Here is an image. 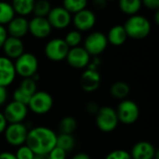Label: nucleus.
Wrapping results in <instances>:
<instances>
[{"mask_svg": "<svg viewBox=\"0 0 159 159\" xmlns=\"http://www.w3.org/2000/svg\"><path fill=\"white\" fill-rule=\"evenodd\" d=\"M0 159H17L14 153L9 151H3L0 153Z\"/></svg>", "mask_w": 159, "mask_h": 159, "instance_id": "40", "label": "nucleus"}, {"mask_svg": "<svg viewBox=\"0 0 159 159\" xmlns=\"http://www.w3.org/2000/svg\"><path fill=\"white\" fill-rule=\"evenodd\" d=\"M157 153L155 145L147 141H141L136 143L129 154L132 159H154Z\"/></svg>", "mask_w": 159, "mask_h": 159, "instance_id": "18", "label": "nucleus"}, {"mask_svg": "<svg viewBox=\"0 0 159 159\" xmlns=\"http://www.w3.org/2000/svg\"><path fill=\"white\" fill-rule=\"evenodd\" d=\"M108 2L106 0H93V5L98 9H103Z\"/></svg>", "mask_w": 159, "mask_h": 159, "instance_id": "39", "label": "nucleus"}, {"mask_svg": "<svg viewBox=\"0 0 159 159\" xmlns=\"http://www.w3.org/2000/svg\"><path fill=\"white\" fill-rule=\"evenodd\" d=\"M57 133L50 128L37 126L29 129L25 144L35 156L48 155L56 146Z\"/></svg>", "mask_w": 159, "mask_h": 159, "instance_id": "1", "label": "nucleus"}, {"mask_svg": "<svg viewBox=\"0 0 159 159\" xmlns=\"http://www.w3.org/2000/svg\"><path fill=\"white\" fill-rule=\"evenodd\" d=\"M46 18L50 26L57 30L65 29L72 23V14L69 13L63 7H51Z\"/></svg>", "mask_w": 159, "mask_h": 159, "instance_id": "12", "label": "nucleus"}, {"mask_svg": "<svg viewBox=\"0 0 159 159\" xmlns=\"http://www.w3.org/2000/svg\"><path fill=\"white\" fill-rule=\"evenodd\" d=\"M2 49L4 51V54L7 58L10 60H16L19 58L22 53H24V44L21 39L7 36Z\"/></svg>", "mask_w": 159, "mask_h": 159, "instance_id": "20", "label": "nucleus"}, {"mask_svg": "<svg viewBox=\"0 0 159 159\" xmlns=\"http://www.w3.org/2000/svg\"><path fill=\"white\" fill-rule=\"evenodd\" d=\"M2 113L7 124L23 123V121L28 116L29 109L26 104L12 100L11 102H7V104L4 106V110Z\"/></svg>", "mask_w": 159, "mask_h": 159, "instance_id": "9", "label": "nucleus"}, {"mask_svg": "<svg viewBox=\"0 0 159 159\" xmlns=\"http://www.w3.org/2000/svg\"><path fill=\"white\" fill-rule=\"evenodd\" d=\"M56 146L61 148L66 153H69L73 151L75 146V139L73 134H57Z\"/></svg>", "mask_w": 159, "mask_h": 159, "instance_id": "25", "label": "nucleus"}, {"mask_svg": "<svg viewBox=\"0 0 159 159\" xmlns=\"http://www.w3.org/2000/svg\"><path fill=\"white\" fill-rule=\"evenodd\" d=\"M88 0H62V7L71 14L87 8Z\"/></svg>", "mask_w": 159, "mask_h": 159, "instance_id": "28", "label": "nucleus"}, {"mask_svg": "<svg viewBox=\"0 0 159 159\" xmlns=\"http://www.w3.org/2000/svg\"><path fill=\"white\" fill-rule=\"evenodd\" d=\"M35 0H12L11 6L15 14L21 17H27L33 13Z\"/></svg>", "mask_w": 159, "mask_h": 159, "instance_id": "23", "label": "nucleus"}, {"mask_svg": "<svg viewBox=\"0 0 159 159\" xmlns=\"http://www.w3.org/2000/svg\"><path fill=\"white\" fill-rule=\"evenodd\" d=\"M119 9L128 16L138 14L142 8V0H117Z\"/></svg>", "mask_w": 159, "mask_h": 159, "instance_id": "24", "label": "nucleus"}, {"mask_svg": "<svg viewBox=\"0 0 159 159\" xmlns=\"http://www.w3.org/2000/svg\"><path fill=\"white\" fill-rule=\"evenodd\" d=\"M63 40L65 41L67 46L71 48L80 46V44L83 40V37H82L81 32L75 29V30H71L70 32H68L66 34L65 37L63 38Z\"/></svg>", "mask_w": 159, "mask_h": 159, "instance_id": "30", "label": "nucleus"}, {"mask_svg": "<svg viewBox=\"0 0 159 159\" xmlns=\"http://www.w3.org/2000/svg\"><path fill=\"white\" fill-rule=\"evenodd\" d=\"M7 29L5 26L0 25V49L2 48L7 37Z\"/></svg>", "mask_w": 159, "mask_h": 159, "instance_id": "37", "label": "nucleus"}, {"mask_svg": "<svg viewBox=\"0 0 159 159\" xmlns=\"http://www.w3.org/2000/svg\"><path fill=\"white\" fill-rule=\"evenodd\" d=\"M96 20L97 18L95 13L89 8L82 9L74 14V17H72V22L75 30L81 33L90 31L95 26Z\"/></svg>", "mask_w": 159, "mask_h": 159, "instance_id": "14", "label": "nucleus"}, {"mask_svg": "<svg viewBox=\"0 0 159 159\" xmlns=\"http://www.w3.org/2000/svg\"><path fill=\"white\" fill-rule=\"evenodd\" d=\"M15 15V11L10 3L0 1V25H7Z\"/></svg>", "mask_w": 159, "mask_h": 159, "instance_id": "27", "label": "nucleus"}, {"mask_svg": "<svg viewBox=\"0 0 159 159\" xmlns=\"http://www.w3.org/2000/svg\"><path fill=\"white\" fill-rule=\"evenodd\" d=\"M52 31L47 18L34 16L28 22V32L37 39L47 38Z\"/></svg>", "mask_w": 159, "mask_h": 159, "instance_id": "15", "label": "nucleus"}, {"mask_svg": "<svg viewBox=\"0 0 159 159\" xmlns=\"http://www.w3.org/2000/svg\"><path fill=\"white\" fill-rule=\"evenodd\" d=\"M116 111L119 123L124 125L135 124L141 115L140 107L137 102L128 98L120 101L117 107L116 108Z\"/></svg>", "mask_w": 159, "mask_h": 159, "instance_id": "6", "label": "nucleus"}, {"mask_svg": "<svg viewBox=\"0 0 159 159\" xmlns=\"http://www.w3.org/2000/svg\"><path fill=\"white\" fill-rule=\"evenodd\" d=\"M16 76L14 61L6 56H0V86L9 87L15 81Z\"/></svg>", "mask_w": 159, "mask_h": 159, "instance_id": "17", "label": "nucleus"}, {"mask_svg": "<svg viewBox=\"0 0 159 159\" xmlns=\"http://www.w3.org/2000/svg\"><path fill=\"white\" fill-rule=\"evenodd\" d=\"M91 56L81 46L71 48L67 53L65 61L67 63L75 69H86L90 63Z\"/></svg>", "mask_w": 159, "mask_h": 159, "instance_id": "13", "label": "nucleus"}, {"mask_svg": "<svg viewBox=\"0 0 159 159\" xmlns=\"http://www.w3.org/2000/svg\"><path fill=\"white\" fill-rule=\"evenodd\" d=\"M142 6L147 9L157 11L159 9V0H142Z\"/></svg>", "mask_w": 159, "mask_h": 159, "instance_id": "34", "label": "nucleus"}, {"mask_svg": "<svg viewBox=\"0 0 159 159\" xmlns=\"http://www.w3.org/2000/svg\"><path fill=\"white\" fill-rule=\"evenodd\" d=\"M95 123L102 132L110 133L115 131L119 124L116 109L108 105L100 107L95 115Z\"/></svg>", "mask_w": 159, "mask_h": 159, "instance_id": "3", "label": "nucleus"}, {"mask_svg": "<svg viewBox=\"0 0 159 159\" xmlns=\"http://www.w3.org/2000/svg\"><path fill=\"white\" fill-rule=\"evenodd\" d=\"M155 22H156V24H158L159 22V10H157V11H155Z\"/></svg>", "mask_w": 159, "mask_h": 159, "instance_id": "42", "label": "nucleus"}, {"mask_svg": "<svg viewBox=\"0 0 159 159\" xmlns=\"http://www.w3.org/2000/svg\"><path fill=\"white\" fill-rule=\"evenodd\" d=\"M29 129L24 123L7 124L3 134L5 141L12 147H19L26 143Z\"/></svg>", "mask_w": 159, "mask_h": 159, "instance_id": "7", "label": "nucleus"}, {"mask_svg": "<svg viewBox=\"0 0 159 159\" xmlns=\"http://www.w3.org/2000/svg\"><path fill=\"white\" fill-rule=\"evenodd\" d=\"M107 2H109V1H116V0H106Z\"/></svg>", "mask_w": 159, "mask_h": 159, "instance_id": "44", "label": "nucleus"}, {"mask_svg": "<svg viewBox=\"0 0 159 159\" xmlns=\"http://www.w3.org/2000/svg\"><path fill=\"white\" fill-rule=\"evenodd\" d=\"M104 159H132L129 151L124 149H116L111 151Z\"/></svg>", "mask_w": 159, "mask_h": 159, "instance_id": "32", "label": "nucleus"}, {"mask_svg": "<svg viewBox=\"0 0 159 159\" xmlns=\"http://www.w3.org/2000/svg\"><path fill=\"white\" fill-rule=\"evenodd\" d=\"M38 60L33 53L24 52L14 61V67L17 75L21 78L32 77L38 71Z\"/></svg>", "mask_w": 159, "mask_h": 159, "instance_id": "5", "label": "nucleus"}, {"mask_svg": "<svg viewBox=\"0 0 159 159\" xmlns=\"http://www.w3.org/2000/svg\"><path fill=\"white\" fill-rule=\"evenodd\" d=\"M101 75L98 70L91 68H86L80 76V86L81 89L88 93H92L96 91L101 86Z\"/></svg>", "mask_w": 159, "mask_h": 159, "instance_id": "16", "label": "nucleus"}, {"mask_svg": "<svg viewBox=\"0 0 159 159\" xmlns=\"http://www.w3.org/2000/svg\"><path fill=\"white\" fill-rule=\"evenodd\" d=\"M123 26L126 30L128 37L135 40L146 38L152 30L150 20L146 17L140 14L129 16Z\"/></svg>", "mask_w": 159, "mask_h": 159, "instance_id": "2", "label": "nucleus"}, {"mask_svg": "<svg viewBox=\"0 0 159 159\" xmlns=\"http://www.w3.org/2000/svg\"><path fill=\"white\" fill-rule=\"evenodd\" d=\"M106 38L108 44L114 47H120L125 44V42L128 39V35L124 26L121 24H116L110 28L106 35Z\"/></svg>", "mask_w": 159, "mask_h": 159, "instance_id": "21", "label": "nucleus"}, {"mask_svg": "<svg viewBox=\"0 0 159 159\" xmlns=\"http://www.w3.org/2000/svg\"><path fill=\"white\" fill-rule=\"evenodd\" d=\"M8 100V92L7 88L0 86V107L5 106Z\"/></svg>", "mask_w": 159, "mask_h": 159, "instance_id": "35", "label": "nucleus"}, {"mask_svg": "<svg viewBox=\"0 0 159 159\" xmlns=\"http://www.w3.org/2000/svg\"><path fill=\"white\" fill-rule=\"evenodd\" d=\"M69 49L70 48L62 38H52L46 44L44 53L49 61L58 62L65 60Z\"/></svg>", "mask_w": 159, "mask_h": 159, "instance_id": "10", "label": "nucleus"}, {"mask_svg": "<svg viewBox=\"0 0 159 159\" xmlns=\"http://www.w3.org/2000/svg\"><path fill=\"white\" fill-rule=\"evenodd\" d=\"M71 159H91V157H90L87 153L81 152V153H76V154H75V155L72 157V158Z\"/></svg>", "mask_w": 159, "mask_h": 159, "instance_id": "41", "label": "nucleus"}, {"mask_svg": "<svg viewBox=\"0 0 159 159\" xmlns=\"http://www.w3.org/2000/svg\"><path fill=\"white\" fill-rule=\"evenodd\" d=\"M37 91V82L33 77L22 78L20 86L13 91L12 99L18 102L26 104L29 102L31 97Z\"/></svg>", "mask_w": 159, "mask_h": 159, "instance_id": "11", "label": "nucleus"}, {"mask_svg": "<svg viewBox=\"0 0 159 159\" xmlns=\"http://www.w3.org/2000/svg\"><path fill=\"white\" fill-rule=\"evenodd\" d=\"M34 159H49L48 155H41V156H35Z\"/></svg>", "mask_w": 159, "mask_h": 159, "instance_id": "43", "label": "nucleus"}, {"mask_svg": "<svg viewBox=\"0 0 159 159\" xmlns=\"http://www.w3.org/2000/svg\"><path fill=\"white\" fill-rule=\"evenodd\" d=\"M53 104L54 100L50 93L45 90H37L31 97L27 107L30 112L36 116H44L51 111Z\"/></svg>", "mask_w": 159, "mask_h": 159, "instance_id": "4", "label": "nucleus"}, {"mask_svg": "<svg viewBox=\"0 0 159 159\" xmlns=\"http://www.w3.org/2000/svg\"><path fill=\"white\" fill-rule=\"evenodd\" d=\"M14 155L17 159H34L35 157L34 153L26 144L17 147Z\"/></svg>", "mask_w": 159, "mask_h": 159, "instance_id": "31", "label": "nucleus"}, {"mask_svg": "<svg viewBox=\"0 0 159 159\" xmlns=\"http://www.w3.org/2000/svg\"><path fill=\"white\" fill-rule=\"evenodd\" d=\"M130 93V87L125 81H116L110 87V94L113 98L122 101L128 98Z\"/></svg>", "mask_w": 159, "mask_h": 159, "instance_id": "22", "label": "nucleus"}, {"mask_svg": "<svg viewBox=\"0 0 159 159\" xmlns=\"http://www.w3.org/2000/svg\"><path fill=\"white\" fill-rule=\"evenodd\" d=\"M77 128V121L73 116H64L59 122V131L62 134H73Z\"/></svg>", "mask_w": 159, "mask_h": 159, "instance_id": "26", "label": "nucleus"}, {"mask_svg": "<svg viewBox=\"0 0 159 159\" xmlns=\"http://www.w3.org/2000/svg\"><path fill=\"white\" fill-rule=\"evenodd\" d=\"M99 106L97 105L96 102H89L86 104V111L89 114V115H96L98 110H99Z\"/></svg>", "mask_w": 159, "mask_h": 159, "instance_id": "36", "label": "nucleus"}, {"mask_svg": "<svg viewBox=\"0 0 159 159\" xmlns=\"http://www.w3.org/2000/svg\"><path fill=\"white\" fill-rule=\"evenodd\" d=\"M28 22L29 20L26 19V17L21 16H15L7 25V33L8 36L16 37L21 39L24 37L29 32H28Z\"/></svg>", "mask_w": 159, "mask_h": 159, "instance_id": "19", "label": "nucleus"}, {"mask_svg": "<svg viewBox=\"0 0 159 159\" xmlns=\"http://www.w3.org/2000/svg\"><path fill=\"white\" fill-rule=\"evenodd\" d=\"M51 9V4L48 0H35L33 13L36 17L46 18Z\"/></svg>", "mask_w": 159, "mask_h": 159, "instance_id": "29", "label": "nucleus"}, {"mask_svg": "<svg viewBox=\"0 0 159 159\" xmlns=\"http://www.w3.org/2000/svg\"><path fill=\"white\" fill-rule=\"evenodd\" d=\"M107 46L108 41L106 34L99 31H94L85 38L83 48L90 56L96 57L101 55L107 48Z\"/></svg>", "mask_w": 159, "mask_h": 159, "instance_id": "8", "label": "nucleus"}, {"mask_svg": "<svg viewBox=\"0 0 159 159\" xmlns=\"http://www.w3.org/2000/svg\"><path fill=\"white\" fill-rule=\"evenodd\" d=\"M7 126V122L5 116H4L3 113L0 111V135L3 134V132H4Z\"/></svg>", "mask_w": 159, "mask_h": 159, "instance_id": "38", "label": "nucleus"}, {"mask_svg": "<svg viewBox=\"0 0 159 159\" xmlns=\"http://www.w3.org/2000/svg\"><path fill=\"white\" fill-rule=\"evenodd\" d=\"M48 157L49 159H66L67 157V153L62 150L61 148L55 146L48 154Z\"/></svg>", "mask_w": 159, "mask_h": 159, "instance_id": "33", "label": "nucleus"}]
</instances>
